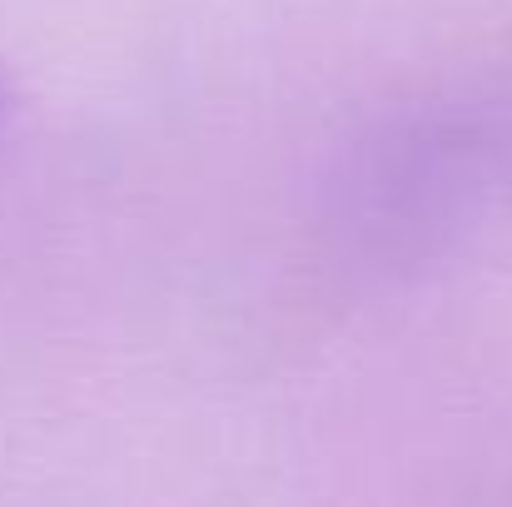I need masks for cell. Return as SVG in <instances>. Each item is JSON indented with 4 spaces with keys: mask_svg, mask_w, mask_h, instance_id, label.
I'll list each match as a JSON object with an SVG mask.
<instances>
[{
    "mask_svg": "<svg viewBox=\"0 0 512 507\" xmlns=\"http://www.w3.org/2000/svg\"><path fill=\"white\" fill-rule=\"evenodd\" d=\"M5 110H10V100H5V85H0V125H5Z\"/></svg>",
    "mask_w": 512,
    "mask_h": 507,
    "instance_id": "cell-1",
    "label": "cell"
}]
</instances>
